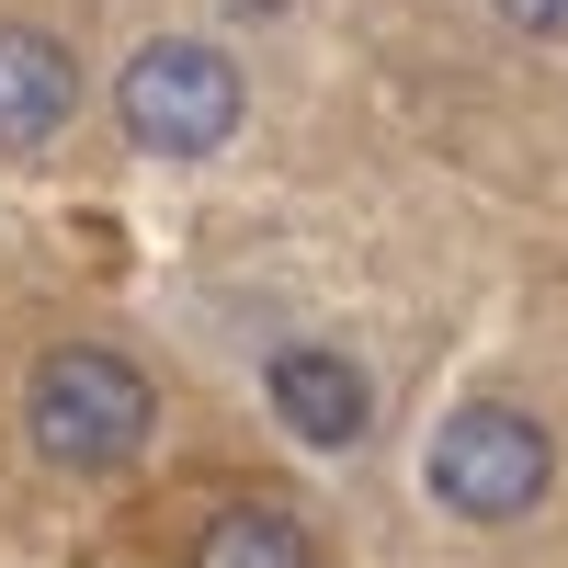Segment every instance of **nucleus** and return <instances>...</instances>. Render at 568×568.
<instances>
[{
    "label": "nucleus",
    "mask_w": 568,
    "mask_h": 568,
    "mask_svg": "<svg viewBox=\"0 0 568 568\" xmlns=\"http://www.w3.org/2000/svg\"><path fill=\"white\" fill-rule=\"evenodd\" d=\"M114 114H125V136H136L149 160H216L227 136H240L251 91H240V58H216L205 34H160V45H136V58H125Z\"/></svg>",
    "instance_id": "f03ea898"
},
{
    "label": "nucleus",
    "mask_w": 568,
    "mask_h": 568,
    "mask_svg": "<svg viewBox=\"0 0 568 568\" xmlns=\"http://www.w3.org/2000/svg\"><path fill=\"white\" fill-rule=\"evenodd\" d=\"M194 568H318V557H307V524L284 500H227V511H205Z\"/></svg>",
    "instance_id": "423d86ee"
},
{
    "label": "nucleus",
    "mask_w": 568,
    "mask_h": 568,
    "mask_svg": "<svg viewBox=\"0 0 568 568\" xmlns=\"http://www.w3.org/2000/svg\"><path fill=\"white\" fill-rule=\"evenodd\" d=\"M546 478H557L546 420L535 409H500V398L455 409L433 433V455H420V489H433L444 511H466V524H524V511L546 500Z\"/></svg>",
    "instance_id": "7ed1b4c3"
},
{
    "label": "nucleus",
    "mask_w": 568,
    "mask_h": 568,
    "mask_svg": "<svg viewBox=\"0 0 568 568\" xmlns=\"http://www.w3.org/2000/svg\"><path fill=\"white\" fill-rule=\"evenodd\" d=\"M500 12L524 23V34H568V0H500Z\"/></svg>",
    "instance_id": "0eeeda50"
},
{
    "label": "nucleus",
    "mask_w": 568,
    "mask_h": 568,
    "mask_svg": "<svg viewBox=\"0 0 568 568\" xmlns=\"http://www.w3.org/2000/svg\"><path fill=\"white\" fill-rule=\"evenodd\" d=\"M23 420H34V455H45V466L91 478V466H125L136 444H149L160 387H149V375H136L125 353H103V342H69V353H45V364H34V398H23Z\"/></svg>",
    "instance_id": "f257e3e1"
},
{
    "label": "nucleus",
    "mask_w": 568,
    "mask_h": 568,
    "mask_svg": "<svg viewBox=\"0 0 568 568\" xmlns=\"http://www.w3.org/2000/svg\"><path fill=\"white\" fill-rule=\"evenodd\" d=\"M69 114H80V58L34 23H0V149L34 160L45 136H69Z\"/></svg>",
    "instance_id": "39448f33"
},
{
    "label": "nucleus",
    "mask_w": 568,
    "mask_h": 568,
    "mask_svg": "<svg viewBox=\"0 0 568 568\" xmlns=\"http://www.w3.org/2000/svg\"><path fill=\"white\" fill-rule=\"evenodd\" d=\"M273 420L296 444H364V420H375V387H364V364L353 353H329V342H284L273 353Z\"/></svg>",
    "instance_id": "20e7f679"
}]
</instances>
